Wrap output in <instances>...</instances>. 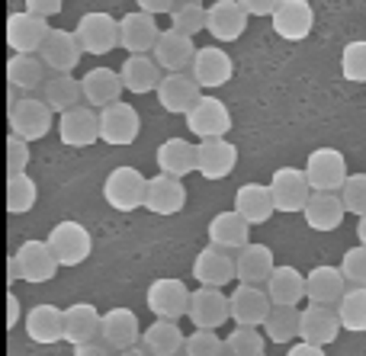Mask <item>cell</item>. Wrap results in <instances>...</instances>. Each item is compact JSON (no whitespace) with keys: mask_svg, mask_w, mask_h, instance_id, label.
Returning a JSON list of instances; mask_svg holds the SVG:
<instances>
[{"mask_svg":"<svg viewBox=\"0 0 366 356\" xmlns=\"http://www.w3.org/2000/svg\"><path fill=\"white\" fill-rule=\"evenodd\" d=\"M58 257L51 254L49 241H23L16 248V254L10 257V267H6V273H10V283L23 280V283H49L55 280L58 273Z\"/></svg>","mask_w":366,"mask_h":356,"instance_id":"obj_1","label":"cell"},{"mask_svg":"<svg viewBox=\"0 0 366 356\" xmlns=\"http://www.w3.org/2000/svg\"><path fill=\"white\" fill-rule=\"evenodd\" d=\"M148 196V177L135 167H116L107 180H103V199L109 209L116 212H135L145 205Z\"/></svg>","mask_w":366,"mask_h":356,"instance_id":"obj_2","label":"cell"},{"mask_svg":"<svg viewBox=\"0 0 366 356\" xmlns=\"http://www.w3.org/2000/svg\"><path fill=\"white\" fill-rule=\"evenodd\" d=\"M45 241H49L51 254L58 257L61 267H81V263L90 257V250H94V238H90V231L84 228L81 222H74V218L58 222L55 228L49 231Z\"/></svg>","mask_w":366,"mask_h":356,"instance_id":"obj_3","label":"cell"},{"mask_svg":"<svg viewBox=\"0 0 366 356\" xmlns=\"http://www.w3.org/2000/svg\"><path fill=\"white\" fill-rule=\"evenodd\" d=\"M51 116L55 109L42 96H23L10 106V135L23 141H39L51 132Z\"/></svg>","mask_w":366,"mask_h":356,"instance_id":"obj_4","label":"cell"},{"mask_svg":"<svg viewBox=\"0 0 366 356\" xmlns=\"http://www.w3.org/2000/svg\"><path fill=\"white\" fill-rule=\"evenodd\" d=\"M305 177H309L315 193H341V186L347 183V161L337 148H315L305 161Z\"/></svg>","mask_w":366,"mask_h":356,"instance_id":"obj_5","label":"cell"},{"mask_svg":"<svg viewBox=\"0 0 366 356\" xmlns=\"http://www.w3.org/2000/svg\"><path fill=\"white\" fill-rule=\"evenodd\" d=\"M187 128L199 141L225 138L232 132V113H228V106L219 96H199L193 103V109L187 113Z\"/></svg>","mask_w":366,"mask_h":356,"instance_id":"obj_6","label":"cell"},{"mask_svg":"<svg viewBox=\"0 0 366 356\" xmlns=\"http://www.w3.org/2000/svg\"><path fill=\"white\" fill-rule=\"evenodd\" d=\"M74 32L81 39L84 51H90V55H109V51L119 49V23H116V16H109L103 10L84 13L77 19Z\"/></svg>","mask_w":366,"mask_h":356,"instance_id":"obj_7","label":"cell"},{"mask_svg":"<svg viewBox=\"0 0 366 356\" xmlns=\"http://www.w3.org/2000/svg\"><path fill=\"white\" fill-rule=\"evenodd\" d=\"M139 132H142V119L132 103L119 100L100 109V141H107L113 148H126L139 138Z\"/></svg>","mask_w":366,"mask_h":356,"instance_id":"obj_8","label":"cell"},{"mask_svg":"<svg viewBox=\"0 0 366 356\" xmlns=\"http://www.w3.org/2000/svg\"><path fill=\"white\" fill-rule=\"evenodd\" d=\"M267 186H270V196L277 203V212H302L312 196V183L299 167H277Z\"/></svg>","mask_w":366,"mask_h":356,"instance_id":"obj_9","label":"cell"},{"mask_svg":"<svg viewBox=\"0 0 366 356\" xmlns=\"http://www.w3.org/2000/svg\"><path fill=\"white\" fill-rule=\"evenodd\" d=\"M158 39H161V26L152 13L132 10L119 19V49H126L129 55H152Z\"/></svg>","mask_w":366,"mask_h":356,"instance_id":"obj_10","label":"cell"},{"mask_svg":"<svg viewBox=\"0 0 366 356\" xmlns=\"http://www.w3.org/2000/svg\"><path fill=\"white\" fill-rule=\"evenodd\" d=\"M187 318L193 321V327H206V331H219L228 318H232V308H228V295H222V289L215 286H199L189 293V308Z\"/></svg>","mask_w":366,"mask_h":356,"instance_id":"obj_11","label":"cell"},{"mask_svg":"<svg viewBox=\"0 0 366 356\" xmlns=\"http://www.w3.org/2000/svg\"><path fill=\"white\" fill-rule=\"evenodd\" d=\"M145 305L154 318H167V321H177L187 315L189 308V289L183 286L180 280L174 276H164V280H154L145 293Z\"/></svg>","mask_w":366,"mask_h":356,"instance_id":"obj_12","label":"cell"},{"mask_svg":"<svg viewBox=\"0 0 366 356\" xmlns=\"http://www.w3.org/2000/svg\"><path fill=\"white\" fill-rule=\"evenodd\" d=\"M58 138L68 148H90L94 141H100V113H94V106L87 103L61 113L58 116Z\"/></svg>","mask_w":366,"mask_h":356,"instance_id":"obj_13","label":"cell"},{"mask_svg":"<svg viewBox=\"0 0 366 356\" xmlns=\"http://www.w3.org/2000/svg\"><path fill=\"white\" fill-rule=\"evenodd\" d=\"M49 32H51V26L29 10L10 13V19H6V45L16 55H36L42 49V42L49 39Z\"/></svg>","mask_w":366,"mask_h":356,"instance_id":"obj_14","label":"cell"},{"mask_svg":"<svg viewBox=\"0 0 366 356\" xmlns=\"http://www.w3.org/2000/svg\"><path fill=\"white\" fill-rule=\"evenodd\" d=\"M251 13L238 4V0H215L206 6V32L215 42H238L247 29Z\"/></svg>","mask_w":366,"mask_h":356,"instance_id":"obj_15","label":"cell"},{"mask_svg":"<svg viewBox=\"0 0 366 356\" xmlns=\"http://www.w3.org/2000/svg\"><path fill=\"white\" fill-rule=\"evenodd\" d=\"M228 308H232V321L238 327H264L273 302H270V295H267V289L238 283V289L228 295Z\"/></svg>","mask_w":366,"mask_h":356,"instance_id":"obj_16","label":"cell"},{"mask_svg":"<svg viewBox=\"0 0 366 356\" xmlns=\"http://www.w3.org/2000/svg\"><path fill=\"white\" fill-rule=\"evenodd\" d=\"M199 83H196L193 74H187V71H174V74H164L158 83V90H154V96H158L161 109L164 113H174V116H187L189 109H193V103L199 100Z\"/></svg>","mask_w":366,"mask_h":356,"instance_id":"obj_17","label":"cell"},{"mask_svg":"<svg viewBox=\"0 0 366 356\" xmlns=\"http://www.w3.org/2000/svg\"><path fill=\"white\" fill-rule=\"evenodd\" d=\"M81 55H84L81 39H77V32L68 29H51L49 39L42 42V49H39V58L45 61V68L51 74H71L77 68V61H81Z\"/></svg>","mask_w":366,"mask_h":356,"instance_id":"obj_18","label":"cell"},{"mask_svg":"<svg viewBox=\"0 0 366 356\" xmlns=\"http://www.w3.org/2000/svg\"><path fill=\"white\" fill-rule=\"evenodd\" d=\"M273 32L286 42H302L312 36L315 29V10H312L309 0H283L277 6V13L270 16Z\"/></svg>","mask_w":366,"mask_h":356,"instance_id":"obj_19","label":"cell"},{"mask_svg":"<svg viewBox=\"0 0 366 356\" xmlns=\"http://www.w3.org/2000/svg\"><path fill=\"white\" fill-rule=\"evenodd\" d=\"M341 318H337L335 305H315L309 302V308H302V321H299V340L315 347H328L341 334Z\"/></svg>","mask_w":366,"mask_h":356,"instance_id":"obj_20","label":"cell"},{"mask_svg":"<svg viewBox=\"0 0 366 356\" xmlns=\"http://www.w3.org/2000/svg\"><path fill=\"white\" fill-rule=\"evenodd\" d=\"M193 280L199 283V286H215V289L238 280V276H234V254L225 248H215V244H206V248L193 257Z\"/></svg>","mask_w":366,"mask_h":356,"instance_id":"obj_21","label":"cell"},{"mask_svg":"<svg viewBox=\"0 0 366 356\" xmlns=\"http://www.w3.org/2000/svg\"><path fill=\"white\" fill-rule=\"evenodd\" d=\"M238 164V148L228 138H209L196 145V173L206 180H225Z\"/></svg>","mask_w":366,"mask_h":356,"instance_id":"obj_22","label":"cell"},{"mask_svg":"<svg viewBox=\"0 0 366 356\" xmlns=\"http://www.w3.org/2000/svg\"><path fill=\"white\" fill-rule=\"evenodd\" d=\"M196 45H193V36H183L177 29H161V39L158 45H154L152 58L161 64V71L164 74H174V71H187L193 68V58H196Z\"/></svg>","mask_w":366,"mask_h":356,"instance_id":"obj_23","label":"cell"},{"mask_svg":"<svg viewBox=\"0 0 366 356\" xmlns=\"http://www.w3.org/2000/svg\"><path fill=\"white\" fill-rule=\"evenodd\" d=\"M189 74L196 77L202 90H215V87H225L234 74V61L228 51H222L219 45H206V49L196 51L193 58V71Z\"/></svg>","mask_w":366,"mask_h":356,"instance_id":"obj_24","label":"cell"},{"mask_svg":"<svg viewBox=\"0 0 366 356\" xmlns=\"http://www.w3.org/2000/svg\"><path fill=\"white\" fill-rule=\"evenodd\" d=\"M142 325H139V315L132 308H113V312L103 315V327H100V340L107 347H113L116 353L129 350L142 340Z\"/></svg>","mask_w":366,"mask_h":356,"instance_id":"obj_25","label":"cell"},{"mask_svg":"<svg viewBox=\"0 0 366 356\" xmlns=\"http://www.w3.org/2000/svg\"><path fill=\"white\" fill-rule=\"evenodd\" d=\"M187 205V186H183L180 177H167V173H158V177H148V196H145V209L154 212V215H177Z\"/></svg>","mask_w":366,"mask_h":356,"instance_id":"obj_26","label":"cell"},{"mask_svg":"<svg viewBox=\"0 0 366 356\" xmlns=\"http://www.w3.org/2000/svg\"><path fill=\"white\" fill-rule=\"evenodd\" d=\"M100 327L103 315L90 302H74L71 308H64V344H94V340H100Z\"/></svg>","mask_w":366,"mask_h":356,"instance_id":"obj_27","label":"cell"},{"mask_svg":"<svg viewBox=\"0 0 366 356\" xmlns=\"http://www.w3.org/2000/svg\"><path fill=\"white\" fill-rule=\"evenodd\" d=\"M209 244H215V248H225V250H241L244 244H251V222H247L244 215H238L234 209L228 212H219V215L209 218Z\"/></svg>","mask_w":366,"mask_h":356,"instance_id":"obj_28","label":"cell"},{"mask_svg":"<svg viewBox=\"0 0 366 356\" xmlns=\"http://www.w3.org/2000/svg\"><path fill=\"white\" fill-rule=\"evenodd\" d=\"M277 270L273 263V250L267 244H244L241 250H234V276L238 283H247V286H260V283L270 280V273Z\"/></svg>","mask_w":366,"mask_h":356,"instance_id":"obj_29","label":"cell"},{"mask_svg":"<svg viewBox=\"0 0 366 356\" xmlns=\"http://www.w3.org/2000/svg\"><path fill=\"white\" fill-rule=\"evenodd\" d=\"M347 293V280H344L341 267H322L309 270L305 273V299L315 302V305H337Z\"/></svg>","mask_w":366,"mask_h":356,"instance_id":"obj_30","label":"cell"},{"mask_svg":"<svg viewBox=\"0 0 366 356\" xmlns=\"http://www.w3.org/2000/svg\"><path fill=\"white\" fill-rule=\"evenodd\" d=\"M81 87H84V103L94 106V109H103V106H109V103H119L126 83H122L119 71L94 68V71H87V74L81 77Z\"/></svg>","mask_w":366,"mask_h":356,"instance_id":"obj_31","label":"cell"},{"mask_svg":"<svg viewBox=\"0 0 366 356\" xmlns=\"http://www.w3.org/2000/svg\"><path fill=\"white\" fill-rule=\"evenodd\" d=\"M26 334L39 347H51L58 340H64V312L49 305V302L29 308V315H26Z\"/></svg>","mask_w":366,"mask_h":356,"instance_id":"obj_32","label":"cell"},{"mask_svg":"<svg viewBox=\"0 0 366 356\" xmlns=\"http://www.w3.org/2000/svg\"><path fill=\"white\" fill-rule=\"evenodd\" d=\"M302 215H305V225H309L312 231H335L337 225L344 222L347 209H344L341 193H315L312 190Z\"/></svg>","mask_w":366,"mask_h":356,"instance_id":"obj_33","label":"cell"},{"mask_svg":"<svg viewBox=\"0 0 366 356\" xmlns=\"http://www.w3.org/2000/svg\"><path fill=\"white\" fill-rule=\"evenodd\" d=\"M122 74V83H126L129 93H154L161 83V77H164V71H161V64L154 61L152 55H129L126 61H122L119 68Z\"/></svg>","mask_w":366,"mask_h":356,"instance_id":"obj_34","label":"cell"},{"mask_svg":"<svg viewBox=\"0 0 366 356\" xmlns=\"http://www.w3.org/2000/svg\"><path fill=\"white\" fill-rule=\"evenodd\" d=\"M234 212L238 215H244L251 225H264L267 218L277 212V203H273L270 196V186L264 183H244L234 190Z\"/></svg>","mask_w":366,"mask_h":356,"instance_id":"obj_35","label":"cell"},{"mask_svg":"<svg viewBox=\"0 0 366 356\" xmlns=\"http://www.w3.org/2000/svg\"><path fill=\"white\" fill-rule=\"evenodd\" d=\"M154 161H158V173L183 180L196 171V145H189L187 138H167L158 145Z\"/></svg>","mask_w":366,"mask_h":356,"instance_id":"obj_36","label":"cell"},{"mask_svg":"<svg viewBox=\"0 0 366 356\" xmlns=\"http://www.w3.org/2000/svg\"><path fill=\"white\" fill-rule=\"evenodd\" d=\"M183 344H187V334L177 327V321L167 318H154L142 334V347L152 356H177Z\"/></svg>","mask_w":366,"mask_h":356,"instance_id":"obj_37","label":"cell"},{"mask_svg":"<svg viewBox=\"0 0 366 356\" xmlns=\"http://www.w3.org/2000/svg\"><path fill=\"white\" fill-rule=\"evenodd\" d=\"M42 100L61 116L84 103V87H81V81L71 74H49L42 83Z\"/></svg>","mask_w":366,"mask_h":356,"instance_id":"obj_38","label":"cell"},{"mask_svg":"<svg viewBox=\"0 0 366 356\" xmlns=\"http://www.w3.org/2000/svg\"><path fill=\"white\" fill-rule=\"evenodd\" d=\"M273 305H299L305 299V276L296 267H277L264 283Z\"/></svg>","mask_w":366,"mask_h":356,"instance_id":"obj_39","label":"cell"},{"mask_svg":"<svg viewBox=\"0 0 366 356\" xmlns=\"http://www.w3.org/2000/svg\"><path fill=\"white\" fill-rule=\"evenodd\" d=\"M6 77H10V83L16 90L32 93V90H39L45 83L49 68H45V61L39 55H13L6 61Z\"/></svg>","mask_w":366,"mask_h":356,"instance_id":"obj_40","label":"cell"},{"mask_svg":"<svg viewBox=\"0 0 366 356\" xmlns=\"http://www.w3.org/2000/svg\"><path fill=\"white\" fill-rule=\"evenodd\" d=\"M299 321H302V308L299 305H273L260 331L267 334L270 344H292L299 337Z\"/></svg>","mask_w":366,"mask_h":356,"instance_id":"obj_41","label":"cell"},{"mask_svg":"<svg viewBox=\"0 0 366 356\" xmlns=\"http://www.w3.org/2000/svg\"><path fill=\"white\" fill-rule=\"evenodd\" d=\"M335 308H337V318H341L344 331L366 334V289L363 286H347L344 299Z\"/></svg>","mask_w":366,"mask_h":356,"instance_id":"obj_42","label":"cell"},{"mask_svg":"<svg viewBox=\"0 0 366 356\" xmlns=\"http://www.w3.org/2000/svg\"><path fill=\"white\" fill-rule=\"evenodd\" d=\"M36 196H39V186L29 173L6 177V212L10 215H26L36 205Z\"/></svg>","mask_w":366,"mask_h":356,"instance_id":"obj_43","label":"cell"},{"mask_svg":"<svg viewBox=\"0 0 366 356\" xmlns=\"http://www.w3.org/2000/svg\"><path fill=\"white\" fill-rule=\"evenodd\" d=\"M267 334L260 327H238L225 337V356H267Z\"/></svg>","mask_w":366,"mask_h":356,"instance_id":"obj_44","label":"cell"},{"mask_svg":"<svg viewBox=\"0 0 366 356\" xmlns=\"http://www.w3.org/2000/svg\"><path fill=\"white\" fill-rule=\"evenodd\" d=\"M171 29L183 32V36H199L206 29V6L196 4V0L177 4V10L171 13Z\"/></svg>","mask_w":366,"mask_h":356,"instance_id":"obj_45","label":"cell"},{"mask_svg":"<svg viewBox=\"0 0 366 356\" xmlns=\"http://www.w3.org/2000/svg\"><path fill=\"white\" fill-rule=\"evenodd\" d=\"M341 74L354 83H366V39H354L341 51Z\"/></svg>","mask_w":366,"mask_h":356,"instance_id":"obj_46","label":"cell"},{"mask_svg":"<svg viewBox=\"0 0 366 356\" xmlns=\"http://www.w3.org/2000/svg\"><path fill=\"white\" fill-rule=\"evenodd\" d=\"M183 356H225V340H222L215 331L196 327L193 334H187V344H183Z\"/></svg>","mask_w":366,"mask_h":356,"instance_id":"obj_47","label":"cell"},{"mask_svg":"<svg viewBox=\"0 0 366 356\" xmlns=\"http://www.w3.org/2000/svg\"><path fill=\"white\" fill-rule=\"evenodd\" d=\"M341 199L350 215H366V173H350L347 183L341 186Z\"/></svg>","mask_w":366,"mask_h":356,"instance_id":"obj_48","label":"cell"},{"mask_svg":"<svg viewBox=\"0 0 366 356\" xmlns=\"http://www.w3.org/2000/svg\"><path fill=\"white\" fill-rule=\"evenodd\" d=\"M341 273H344V280H347V286H363L366 289V248L363 244L344 250Z\"/></svg>","mask_w":366,"mask_h":356,"instance_id":"obj_49","label":"cell"},{"mask_svg":"<svg viewBox=\"0 0 366 356\" xmlns=\"http://www.w3.org/2000/svg\"><path fill=\"white\" fill-rule=\"evenodd\" d=\"M26 167H29V141L10 135L6 138V177L26 173Z\"/></svg>","mask_w":366,"mask_h":356,"instance_id":"obj_50","label":"cell"},{"mask_svg":"<svg viewBox=\"0 0 366 356\" xmlns=\"http://www.w3.org/2000/svg\"><path fill=\"white\" fill-rule=\"evenodd\" d=\"M23 4H26V10H29V13L49 19V16H55V13H61L64 0H23Z\"/></svg>","mask_w":366,"mask_h":356,"instance_id":"obj_51","label":"cell"},{"mask_svg":"<svg viewBox=\"0 0 366 356\" xmlns=\"http://www.w3.org/2000/svg\"><path fill=\"white\" fill-rule=\"evenodd\" d=\"M241 6H244L251 16H273L277 13V6L283 4V0H238Z\"/></svg>","mask_w":366,"mask_h":356,"instance_id":"obj_52","label":"cell"},{"mask_svg":"<svg viewBox=\"0 0 366 356\" xmlns=\"http://www.w3.org/2000/svg\"><path fill=\"white\" fill-rule=\"evenodd\" d=\"M139 4V10L152 13V16H161V13H174L177 10L180 0H135Z\"/></svg>","mask_w":366,"mask_h":356,"instance_id":"obj_53","label":"cell"},{"mask_svg":"<svg viewBox=\"0 0 366 356\" xmlns=\"http://www.w3.org/2000/svg\"><path fill=\"white\" fill-rule=\"evenodd\" d=\"M74 356H116V350H113V347H107L103 340H94V344L74 347Z\"/></svg>","mask_w":366,"mask_h":356,"instance_id":"obj_54","label":"cell"},{"mask_svg":"<svg viewBox=\"0 0 366 356\" xmlns=\"http://www.w3.org/2000/svg\"><path fill=\"white\" fill-rule=\"evenodd\" d=\"M286 356H325V347H315V344H305V340H299V344H292Z\"/></svg>","mask_w":366,"mask_h":356,"instance_id":"obj_55","label":"cell"},{"mask_svg":"<svg viewBox=\"0 0 366 356\" xmlns=\"http://www.w3.org/2000/svg\"><path fill=\"white\" fill-rule=\"evenodd\" d=\"M16 321H19V299L13 295V289L6 293V327H16Z\"/></svg>","mask_w":366,"mask_h":356,"instance_id":"obj_56","label":"cell"},{"mask_svg":"<svg viewBox=\"0 0 366 356\" xmlns=\"http://www.w3.org/2000/svg\"><path fill=\"white\" fill-rule=\"evenodd\" d=\"M116 356H152V353H148L145 347L135 344V347H129V350H122V353H116Z\"/></svg>","mask_w":366,"mask_h":356,"instance_id":"obj_57","label":"cell"},{"mask_svg":"<svg viewBox=\"0 0 366 356\" xmlns=\"http://www.w3.org/2000/svg\"><path fill=\"white\" fill-rule=\"evenodd\" d=\"M357 238H360V244L366 248V215H360V222H357Z\"/></svg>","mask_w":366,"mask_h":356,"instance_id":"obj_58","label":"cell"},{"mask_svg":"<svg viewBox=\"0 0 366 356\" xmlns=\"http://www.w3.org/2000/svg\"><path fill=\"white\" fill-rule=\"evenodd\" d=\"M196 4H199V0H196Z\"/></svg>","mask_w":366,"mask_h":356,"instance_id":"obj_59","label":"cell"}]
</instances>
